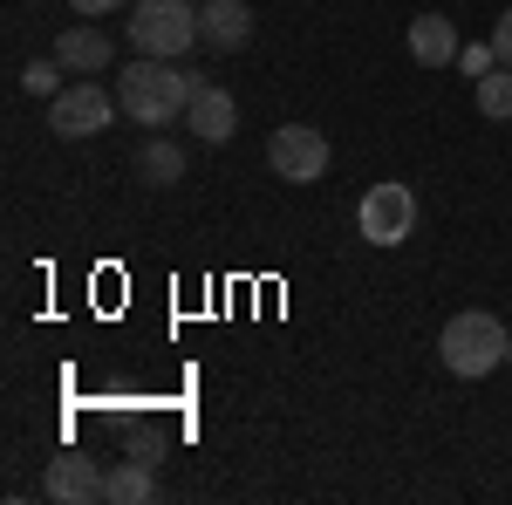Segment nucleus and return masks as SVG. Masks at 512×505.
Wrapping results in <instances>:
<instances>
[{
  "label": "nucleus",
  "instance_id": "f257e3e1",
  "mask_svg": "<svg viewBox=\"0 0 512 505\" xmlns=\"http://www.w3.org/2000/svg\"><path fill=\"white\" fill-rule=\"evenodd\" d=\"M198 96V76L185 62H158V55H137L130 69L117 76V103L130 123H144V130H164V123H178L192 110Z\"/></svg>",
  "mask_w": 512,
  "mask_h": 505
},
{
  "label": "nucleus",
  "instance_id": "f03ea898",
  "mask_svg": "<svg viewBox=\"0 0 512 505\" xmlns=\"http://www.w3.org/2000/svg\"><path fill=\"white\" fill-rule=\"evenodd\" d=\"M437 355H444V369H451V376L478 383V376H492V369L512 355V335H506V321H499V314L465 308V314H451V321H444Z\"/></svg>",
  "mask_w": 512,
  "mask_h": 505
},
{
  "label": "nucleus",
  "instance_id": "7ed1b4c3",
  "mask_svg": "<svg viewBox=\"0 0 512 505\" xmlns=\"http://www.w3.org/2000/svg\"><path fill=\"white\" fill-rule=\"evenodd\" d=\"M130 48L137 55H158V62H178L198 48V7L192 0H137L130 7Z\"/></svg>",
  "mask_w": 512,
  "mask_h": 505
},
{
  "label": "nucleus",
  "instance_id": "20e7f679",
  "mask_svg": "<svg viewBox=\"0 0 512 505\" xmlns=\"http://www.w3.org/2000/svg\"><path fill=\"white\" fill-rule=\"evenodd\" d=\"M355 226H362V239L369 246H403V239L417 233V192L410 185H369L362 192V205H355Z\"/></svg>",
  "mask_w": 512,
  "mask_h": 505
},
{
  "label": "nucleus",
  "instance_id": "39448f33",
  "mask_svg": "<svg viewBox=\"0 0 512 505\" xmlns=\"http://www.w3.org/2000/svg\"><path fill=\"white\" fill-rule=\"evenodd\" d=\"M117 110H123L117 96H103V89H96V76H82V82H69L62 96H48V130L76 144V137L110 130V117H117Z\"/></svg>",
  "mask_w": 512,
  "mask_h": 505
},
{
  "label": "nucleus",
  "instance_id": "423d86ee",
  "mask_svg": "<svg viewBox=\"0 0 512 505\" xmlns=\"http://www.w3.org/2000/svg\"><path fill=\"white\" fill-rule=\"evenodd\" d=\"M328 137H321L315 123H280L274 137H267V164H274V178L287 185H315L321 171H328Z\"/></svg>",
  "mask_w": 512,
  "mask_h": 505
},
{
  "label": "nucleus",
  "instance_id": "0eeeda50",
  "mask_svg": "<svg viewBox=\"0 0 512 505\" xmlns=\"http://www.w3.org/2000/svg\"><path fill=\"white\" fill-rule=\"evenodd\" d=\"M41 492L55 505H96V499H110V471L96 465V458H55L48 465V478H41Z\"/></svg>",
  "mask_w": 512,
  "mask_h": 505
},
{
  "label": "nucleus",
  "instance_id": "6e6552de",
  "mask_svg": "<svg viewBox=\"0 0 512 505\" xmlns=\"http://www.w3.org/2000/svg\"><path fill=\"white\" fill-rule=\"evenodd\" d=\"M198 41L219 48V55L246 48V41H253V7H246V0H205V7H198Z\"/></svg>",
  "mask_w": 512,
  "mask_h": 505
},
{
  "label": "nucleus",
  "instance_id": "1a4fd4ad",
  "mask_svg": "<svg viewBox=\"0 0 512 505\" xmlns=\"http://www.w3.org/2000/svg\"><path fill=\"white\" fill-rule=\"evenodd\" d=\"M110 35L96 28V21H76V28H62V41H55V62L69 69V76H103L110 69Z\"/></svg>",
  "mask_w": 512,
  "mask_h": 505
},
{
  "label": "nucleus",
  "instance_id": "9d476101",
  "mask_svg": "<svg viewBox=\"0 0 512 505\" xmlns=\"http://www.w3.org/2000/svg\"><path fill=\"white\" fill-rule=\"evenodd\" d=\"M403 41H410V55H417L424 69H451V62H458V48H465V41H458V28H451L444 14H417Z\"/></svg>",
  "mask_w": 512,
  "mask_h": 505
},
{
  "label": "nucleus",
  "instance_id": "9b49d317",
  "mask_svg": "<svg viewBox=\"0 0 512 505\" xmlns=\"http://www.w3.org/2000/svg\"><path fill=\"white\" fill-rule=\"evenodd\" d=\"M185 123H192L205 144H233V130H239V103L226 96V89H205V82H198V96H192V110H185Z\"/></svg>",
  "mask_w": 512,
  "mask_h": 505
},
{
  "label": "nucleus",
  "instance_id": "f8f14e48",
  "mask_svg": "<svg viewBox=\"0 0 512 505\" xmlns=\"http://www.w3.org/2000/svg\"><path fill=\"white\" fill-rule=\"evenodd\" d=\"M144 499H158V471H151L144 451H130V458L110 471V505H144Z\"/></svg>",
  "mask_w": 512,
  "mask_h": 505
},
{
  "label": "nucleus",
  "instance_id": "ddd939ff",
  "mask_svg": "<svg viewBox=\"0 0 512 505\" xmlns=\"http://www.w3.org/2000/svg\"><path fill=\"white\" fill-rule=\"evenodd\" d=\"M137 178H144V185H178V178H185V151H178V144H144V151H137Z\"/></svg>",
  "mask_w": 512,
  "mask_h": 505
},
{
  "label": "nucleus",
  "instance_id": "4468645a",
  "mask_svg": "<svg viewBox=\"0 0 512 505\" xmlns=\"http://www.w3.org/2000/svg\"><path fill=\"white\" fill-rule=\"evenodd\" d=\"M478 110L485 117H512V69L499 62L492 76H478Z\"/></svg>",
  "mask_w": 512,
  "mask_h": 505
},
{
  "label": "nucleus",
  "instance_id": "2eb2a0df",
  "mask_svg": "<svg viewBox=\"0 0 512 505\" xmlns=\"http://www.w3.org/2000/svg\"><path fill=\"white\" fill-rule=\"evenodd\" d=\"M62 76H69V69L48 55V62H28V69H21V89H28V96H62V89H69Z\"/></svg>",
  "mask_w": 512,
  "mask_h": 505
},
{
  "label": "nucleus",
  "instance_id": "dca6fc26",
  "mask_svg": "<svg viewBox=\"0 0 512 505\" xmlns=\"http://www.w3.org/2000/svg\"><path fill=\"white\" fill-rule=\"evenodd\" d=\"M458 69H465V76H492V69H499V48H492V41H472V48H458Z\"/></svg>",
  "mask_w": 512,
  "mask_h": 505
},
{
  "label": "nucleus",
  "instance_id": "f3484780",
  "mask_svg": "<svg viewBox=\"0 0 512 505\" xmlns=\"http://www.w3.org/2000/svg\"><path fill=\"white\" fill-rule=\"evenodd\" d=\"M492 48H499V62H506V69H512V7H506V14H499V28H492Z\"/></svg>",
  "mask_w": 512,
  "mask_h": 505
},
{
  "label": "nucleus",
  "instance_id": "a211bd4d",
  "mask_svg": "<svg viewBox=\"0 0 512 505\" xmlns=\"http://www.w3.org/2000/svg\"><path fill=\"white\" fill-rule=\"evenodd\" d=\"M69 7H76V14H82V21H103V14H117V7H123V0H69Z\"/></svg>",
  "mask_w": 512,
  "mask_h": 505
}]
</instances>
